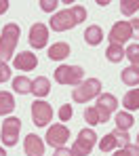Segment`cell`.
<instances>
[{"mask_svg":"<svg viewBox=\"0 0 139 156\" xmlns=\"http://www.w3.org/2000/svg\"><path fill=\"white\" fill-rule=\"evenodd\" d=\"M82 21H86V9H84L82 4H74L70 9H65V11L55 13L51 17V21H49V27L53 32H65V30L76 27Z\"/></svg>","mask_w":139,"mask_h":156,"instance_id":"6da1fadb","label":"cell"},{"mask_svg":"<svg viewBox=\"0 0 139 156\" xmlns=\"http://www.w3.org/2000/svg\"><path fill=\"white\" fill-rule=\"evenodd\" d=\"M21 36V27L17 26L15 21H9L6 26L2 27V36H0V61L6 63L9 59L15 57V49Z\"/></svg>","mask_w":139,"mask_h":156,"instance_id":"7a4b0ae2","label":"cell"},{"mask_svg":"<svg viewBox=\"0 0 139 156\" xmlns=\"http://www.w3.org/2000/svg\"><path fill=\"white\" fill-rule=\"evenodd\" d=\"M99 95H101V80L99 78H86L72 91V99L76 104H86Z\"/></svg>","mask_w":139,"mask_h":156,"instance_id":"3957f363","label":"cell"},{"mask_svg":"<svg viewBox=\"0 0 139 156\" xmlns=\"http://www.w3.org/2000/svg\"><path fill=\"white\" fill-rule=\"evenodd\" d=\"M84 80V70L80 66H59L55 70V82L65 87H78Z\"/></svg>","mask_w":139,"mask_h":156,"instance_id":"277c9868","label":"cell"},{"mask_svg":"<svg viewBox=\"0 0 139 156\" xmlns=\"http://www.w3.org/2000/svg\"><path fill=\"white\" fill-rule=\"evenodd\" d=\"M97 133L93 129H82L78 133V137H76V141L72 144V154L74 156H89L93 152V148H95V144H97Z\"/></svg>","mask_w":139,"mask_h":156,"instance_id":"5b68a950","label":"cell"},{"mask_svg":"<svg viewBox=\"0 0 139 156\" xmlns=\"http://www.w3.org/2000/svg\"><path fill=\"white\" fill-rule=\"evenodd\" d=\"M19 131H21V120L17 116H9L2 120V129H0V139L6 148L17 146L19 141Z\"/></svg>","mask_w":139,"mask_h":156,"instance_id":"8992f818","label":"cell"},{"mask_svg":"<svg viewBox=\"0 0 139 156\" xmlns=\"http://www.w3.org/2000/svg\"><path fill=\"white\" fill-rule=\"evenodd\" d=\"M30 114H32V122L36 127H49V122L53 120V108H51V104H47L44 99H36L32 104Z\"/></svg>","mask_w":139,"mask_h":156,"instance_id":"52a82bcc","label":"cell"},{"mask_svg":"<svg viewBox=\"0 0 139 156\" xmlns=\"http://www.w3.org/2000/svg\"><path fill=\"white\" fill-rule=\"evenodd\" d=\"M133 26H131V21H116L114 26H112L110 34H108V40H110V44H124V42H129L131 38H133Z\"/></svg>","mask_w":139,"mask_h":156,"instance_id":"ba28073f","label":"cell"},{"mask_svg":"<svg viewBox=\"0 0 139 156\" xmlns=\"http://www.w3.org/2000/svg\"><path fill=\"white\" fill-rule=\"evenodd\" d=\"M47 144L49 146H53V148H63L68 141H70V129L65 127V125H53V127H49L47 129Z\"/></svg>","mask_w":139,"mask_h":156,"instance_id":"9c48e42d","label":"cell"},{"mask_svg":"<svg viewBox=\"0 0 139 156\" xmlns=\"http://www.w3.org/2000/svg\"><path fill=\"white\" fill-rule=\"evenodd\" d=\"M30 47H34L36 51L38 49H44L47 47V42H49V27L44 26V23H40V21H36L34 26L30 27Z\"/></svg>","mask_w":139,"mask_h":156,"instance_id":"30bf717a","label":"cell"},{"mask_svg":"<svg viewBox=\"0 0 139 156\" xmlns=\"http://www.w3.org/2000/svg\"><path fill=\"white\" fill-rule=\"evenodd\" d=\"M13 66H15L19 72H32V70H36V66H38V57H36L34 53H30V51H21L19 55L13 57Z\"/></svg>","mask_w":139,"mask_h":156,"instance_id":"8fae6325","label":"cell"},{"mask_svg":"<svg viewBox=\"0 0 139 156\" xmlns=\"http://www.w3.org/2000/svg\"><path fill=\"white\" fill-rule=\"evenodd\" d=\"M23 152H26V156H44V141H42V137L30 133L23 139Z\"/></svg>","mask_w":139,"mask_h":156,"instance_id":"7c38bea8","label":"cell"},{"mask_svg":"<svg viewBox=\"0 0 139 156\" xmlns=\"http://www.w3.org/2000/svg\"><path fill=\"white\" fill-rule=\"evenodd\" d=\"M51 93V80L47 76H38L36 80H32V95H36V97H47Z\"/></svg>","mask_w":139,"mask_h":156,"instance_id":"4fadbf2b","label":"cell"},{"mask_svg":"<svg viewBox=\"0 0 139 156\" xmlns=\"http://www.w3.org/2000/svg\"><path fill=\"white\" fill-rule=\"evenodd\" d=\"M101 40H103V30L99 26H89L84 30V42L86 44L97 47V44H101Z\"/></svg>","mask_w":139,"mask_h":156,"instance_id":"5bb4252c","label":"cell"},{"mask_svg":"<svg viewBox=\"0 0 139 156\" xmlns=\"http://www.w3.org/2000/svg\"><path fill=\"white\" fill-rule=\"evenodd\" d=\"M70 55V44L68 42H55L53 47H49V59L51 61H61Z\"/></svg>","mask_w":139,"mask_h":156,"instance_id":"9a60e30c","label":"cell"},{"mask_svg":"<svg viewBox=\"0 0 139 156\" xmlns=\"http://www.w3.org/2000/svg\"><path fill=\"white\" fill-rule=\"evenodd\" d=\"M114 122H116V129L129 131L135 125V118H133L131 112H116V114H114Z\"/></svg>","mask_w":139,"mask_h":156,"instance_id":"2e32d148","label":"cell"},{"mask_svg":"<svg viewBox=\"0 0 139 156\" xmlns=\"http://www.w3.org/2000/svg\"><path fill=\"white\" fill-rule=\"evenodd\" d=\"M97 108H103L106 112H110V114H114L116 112V108H118V99L112 95V93H101L99 97H97Z\"/></svg>","mask_w":139,"mask_h":156,"instance_id":"e0dca14e","label":"cell"},{"mask_svg":"<svg viewBox=\"0 0 139 156\" xmlns=\"http://www.w3.org/2000/svg\"><path fill=\"white\" fill-rule=\"evenodd\" d=\"M120 80L127 84V87H139V70L135 66H129L120 72Z\"/></svg>","mask_w":139,"mask_h":156,"instance_id":"ac0fdd59","label":"cell"},{"mask_svg":"<svg viewBox=\"0 0 139 156\" xmlns=\"http://www.w3.org/2000/svg\"><path fill=\"white\" fill-rule=\"evenodd\" d=\"M15 110V97L9 91H0V116H6Z\"/></svg>","mask_w":139,"mask_h":156,"instance_id":"d6986e66","label":"cell"},{"mask_svg":"<svg viewBox=\"0 0 139 156\" xmlns=\"http://www.w3.org/2000/svg\"><path fill=\"white\" fill-rule=\"evenodd\" d=\"M122 105L127 108V112L139 110V89H129L122 97Z\"/></svg>","mask_w":139,"mask_h":156,"instance_id":"ffe728a7","label":"cell"},{"mask_svg":"<svg viewBox=\"0 0 139 156\" xmlns=\"http://www.w3.org/2000/svg\"><path fill=\"white\" fill-rule=\"evenodd\" d=\"M13 91L19 93V95H28V93H32V80H30L28 76L13 78Z\"/></svg>","mask_w":139,"mask_h":156,"instance_id":"44dd1931","label":"cell"},{"mask_svg":"<svg viewBox=\"0 0 139 156\" xmlns=\"http://www.w3.org/2000/svg\"><path fill=\"white\" fill-rule=\"evenodd\" d=\"M106 59H108L110 63H120V61L124 59V47H120V44H110V47L106 49Z\"/></svg>","mask_w":139,"mask_h":156,"instance_id":"7402d4cb","label":"cell"},{"mask_svg":"<svg viewBox=\"0 0 139 156\" xmlns=\"http://www.w3.org/2000/svg\"><path fill=\"white\" fill-rule=\"evenodd\" d=\"M99 150H101V152H114V150H118L116 137H114L112 133L103 135V139H99Z\"/></svg>","mask_w":139,"mask_h":156,"instance_id":"603a6c76","label":"cell"},{"mask_svg":"<svg viewBox=\"0 0 139 156\" xmlns=\"http://www.w3.org/2000/svg\"><path fill=\"white\" fill-rule=\"evenodd\" d=\"M124 57L131 61V66H135L139 70V44H129L124 49Z\"/></svg>","mask_w":139,"mask_h":156,"instance_id":"cb8c5ba5","label":"cell"},{"mask_svg":"<svg viewBox=\"0 0 139 156\" xmlns=\"http://www.w3.org/2000/svg\"><path fill=\"white\" fill-rule=\"evenodd\" d=\"M84 120H86V125H91V127L101 125V118H99V112H97L95 105H91V108L84 110Z\"/></svg>","mask_w":139,"mask_h":156,"instance_id":"d4e9b609","label":"cell"},{"mask_svg":"<svg viewBox=\"0 0 139 156\" xmlns=\"http://www.w3.org/2000/svg\"><path fill=\"white\" fill-rule=\"evenodd\" d=\"M139 11V0H120V13L122 15H133Z\"/></svg>","mask_w":139,"mask_h":156,"instance_id":"484cf974","label":"cell"},{"mask_svg":"<svg viewBox=\"0 0 139 156\" xmlns=\"http://www.w3.org/2000/svg\"><path fill=\"white\" fill-rule=\"evenodd\" d=\"M112 135L116 137V144H118V148H124V146H129V144H131V137H129V131H120V129H114V131H112Z\"/></svg>","mask_w":139,"mask_h":156,"instance_id":"4316f807","label":"cell"},{"mask_svg":"<svg viewBox=\"0 0 139 156\" xmlns=\"http://www.w3.org/2000/svg\"><path fill=\"white\" fill-rule=\"evenodd\" d=\"M112 156H139V148L135 146V144H129V146H124V148L114 150Z\"/></svg>","mask_w":139,"mask_h":156,"instance_id":"83f0119b","label":"cell"},{"mask_svg":"<svg viewBox=\"0 0 139 156\" xmlns=\"http://www.w3.org/2000/svg\"><path fill=\"white\" fill-rule=\"evenodd\" d=\"M57 116H59V120L61 122H68L72 116H74V108L70 104H63L61 108H59V112H57Z\"/></svg>","mask_w":139,"mask_h":156,"instance_id":"f1b7e54d","label":"cell"},{"mask_svg":"<svg viewBox=\"0 0 139 156\" xmlns=\"http://www.w3.org/2000/svg\"><path fill=\"white\" fill-rule=\"evenodd\" d=\"M38 4H40V9H42L44 13H53V11L57 9V4H59V2H57V0H40Z\"/></svg>","mask_w":139,"mask_h":156,"instance_id":"f546056e","label":"cell"},{"mask_svg":"<svg viewBox=\"0 0 139 156\" xmlns=\"http://www.w3.org/2000/svg\"><path fill=\"white\" fill-rule=\"evenodd\" d=\"M6 80H11V68H9V63L0 61V82H6Z\"/></svg>","mask_w":139,"mask_h":156,"instance_id":"4dcf8cb0","label":"cell"},{"mask_svg":"<svg viewBox=\"0 0 139 156\" xmlns=\"http://www.w3.org/2000/svg\"><path fill=\"white\" fill-rule=\"evenodd\" d=\"M53 156H74V154H72V150H70V148H65V146H63V148H55Z\"/></svg>","mask_w":139,"mask_h":156,"instance_id":"1f68e13d","label":"cell"},{"mask_svg":"<svg viewBox=\"0 0 139 156\" xmlns=\"http://www.w3.org/2000/svg\"><path fill=\"white\" fill-rule=\"evenodd\" d=\"M9 4H11V2H9V0H0V15H2V13H6V11H9Z\"/></svg>","mask_w":139,"mask_h":156,"instance_id":"d6a6232c","label":"cell"},{"mask_svg":"<svg viewBox=\"0 0 139 156\" xmlns=\"http://www.w3.org/2000/svg\"><path fill=\"white\" fill-rule=\"evenodd\" d=\"M97 4H99V6H108V4H110V0H97Z\"/></svg>","mask_w":139,"mask_h":156,"instance_id":"836d02e7","label":"cell"},{"mask_svg":"<svg viewBox=\"0 0 139 156\" xmlns=\"http://www.w3.org/2000/svg\"><path fill=\"white\" fill-rule=\"evenodd\" d=\"M131 26H133V30H139V19H133Z\"/></svg>","mask_w":139,"mask_h":156,"instance_id":"e575fe53","label":"cell"},{"mask_svg":"<svg viewBox=\"0 0 139 156\" xmlns=\"http://www.w3.org/2000/svg\"><path fill=\"white\" fill-rule=\"evenodd\" d=\"M0 156H6V150L4 148H0Z\"/></svg>","mask_w":139,"mask_h":156,"instance_id":"d590c367","label":"cell"},{"mask_svg":"<svg viewBox=\"0 0 139 156\" xmlns=\"http://www.w3.org/2000/svg\"><path fill=\"white\" fill-rule=\"evenodd\" d=\"M135 146H137V148H139V133H137V144H135Z\"/></svg>","mask_w":139,"mask_h":156,"instance_id":"8d00e7d4","label":"cell"},{"mask_svg":"<svg viewBox=\"0 0 139 156\" xmlns=\"http://www.w3.org/2000/svg\"><path fill=\"white\" fill-rule=\"evenodd\" d=\"M137 38H139V30H137Z\"/></svg>","mask_w":139,"mask_h":156,"instance_id":"74e56055","label":"cell"}]
</instances>
